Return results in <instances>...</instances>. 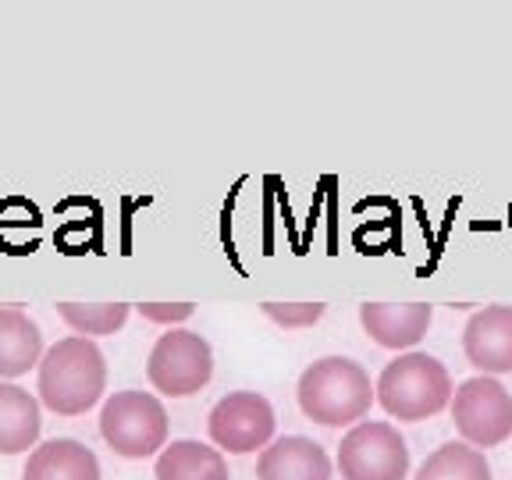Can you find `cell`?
I'll return each instance as SVG.
<instances>
[{"label":"cell","instance_id":"11","mask_svg":"<svg viewBox=\"0 0 512 480\" xmlns=\"http://www.w3.org/2000/svg\"><path fill=\"white\" fill-rule=\"evenodd\" d=\"M434 320V310L427 303H367L360 306V324L377 345L384 349H413L427 335Z\"/></svg>","mask_w":512,"mask_h":480},{"label":"cell","instance_id":"14","mask_svg":"<svg viewBox=\"0 0 512 480\" xmlns=\"http://www.w3.org/2000/svg\"><path fill=\"white\" fill-rule=\"evenodd\" d=\"M40 431V402L18 384L0 381V456H22L36 448Z\"/></svg>","mask_w":512,"mask_h":480},{"label":"cell","instance_id":"1","mask_svg":"<svg viewBox=\"0 0 512 480\" xmlns=\"http://www.w3.org/2000/svg\"><path fill=\"white\" fill-rule=\"evenodd\" d=\"M107 363L93 338H61L40 360V402L57 416H82L104 399Z\"/></svg>","mask_w":512,"mask_h":480},{"label":"cell","instance_id":"2","mask_svg":"<svg viewBox=\"0 0 512 480\" xmlns=\"http://www.w3.org/2000/svg\"><path fill=\"white\" fill-rule=\"evenodd\" d=\"M299 409L320 427H345L363 420L377 399L370 374L349 356H324L299 377Z\"/></svg>","mask_w":512,"mask_h":480},{"label":"cell","instance_id":"3","mask_svg":"<svg viewBox=\"0 0 512 480\" xmlns=\"http://www.w3.org/2000/svg\"><path fill=\"white\" fill-rule=\"evenodd\" d=\"M374 395L388 416L420 424L452 402V377L431 352H406L381 370Z\"/></svg>","mask_w":512,"mask_h":480},{"label":"cell","instance_id":"16","mask_svg":"<svg viewBox=\"0 0 512 480\" xmlns=\"http://www.w3.org/2000/svg\"><path fill=\"white\" fill-rule=\"evenodd\" d=\"M413 480H491V466L480 448L466 441H448L424 459Z\"/></svg>","mask_w":512,"mask_h":480},{"label":"cell","instance_id":"12","mask_svg":"<svg viewBox=\"0 0 512 480\" xmlns=\"http://www.w3.org/2000/svg\"><path fill=\"white\" fill-rule=\"evenodd\" d=\"M22 480H100V459L75 438H50L29 452Z\"/></svg>","mask_w":512,"mask_h":480},{"label":"cell","instance_id":"13","mask_svg":"<svg viewBox=\"0 0 512 480\" xmlns=\"http://www.w3.org/2000/svg\"><path fill=\"white\" fill-rule=\"evenodd\" d=\"M43 360L40 324L18 306H0V381L29 374Z\"/></svg>","mask_w":512,"mask_h":480},{"label":"cell","instance_id":"6","mask_svg":"<svg viewBox=\"0 0 512 480\" xmlns=\"http://www.w3.org/2000/svg\"><path fill=\"white\" fill-rule=\"evenodd\" d=\"M452 420L466 445L495 448L512 434V395L498 377H470L452 395Z\"/></svg>","mask_w":512,"mask_h":480},{"label":"cell","instance_id":"4","mask_svg":"<svg viewBox=\"0 0 512 480\" xmlns=\"http://www.w3.org/2000/svg\"><path fill=\"white\" fill-rule=\"evenodd\" d=\"M100 434L125 459H150L168 445V413L150 392H114L100 409Z\"/></svg>","mask_w":512,"mask_h":480},{"label":"cell","instance_id":"15","mask_svg":"<svg viewBox=\"0 0 512 480\" xmlns=\"http://www.w3.org/2000/svg\"><path fill=\"white\" fill-rule=\"evenodd\" d=\"M153 477L157 480H232V473H228L221 448L182 438V441L164 445V452L157 456V466H153Z\"/></svg>","mask_w":512,"mask_h":480},{"label":"cell","instance_id":"10","mask_svg":"<svg viewBox=\"0 0 512 480\" xmlns=\"http://www.w3.org/2000/svg\"><path fill=\"white\" fill-rule=\"evenodd\" d=\"M256 480H331V459L317 441L288 434L260 452Z\"/></svg>","mask_w":512,"mask_h":480},{"label":"cell","instance_id":"19","mask_svg":"<svg viewBox=\"0 0 512 480\" xmlns=\"http://www.w3.org/2000/svg\"><path fill=\"white\" fill-rule=\"evenodd\" d=\"M139 313H143L146 320H153V324H182V320H189L192 313H196V306L192 303H143L139 306Z\"/></svg>","mask_w":512,"mask_h":480},{"label":"cell","instance_id":"17","mask_svg":"<svg viewBox=\"0 0 512 480\" xmlns=\"http://www.w3.org/2000/svg\"><path fill=\"white\" fill-rule=\"evenodd\" d=\"M57 313L75 335H114L125 328L128 306L125 303H100V306H82V303H57Z\"/></svg>","mask_w":512,"mask_h":480},{"label":"cell","instance_id":"7","mask_svg":"<svg viewBox=\"0 0 512 480\" xmlns=\"http://www.w3.org/2000/svg\"><path fill=\"white\" fill-rule=\"evenodd\" d=\"M345 480H402L409 473V445L392 424L363 420L338 445Z\"/></svg>","mask_w":512,"mask_h":480},{"label":"cell","instance_id":"5","mask_svg":"<svg viewBox=\"0 0 512 480\" xmlns=\"http://www.w3.org/2000/svg\"><path fill=\"white\" fill-rule=\"evenodd\" d=\"M146 377L160 395L168 399H185L207 388L214 377V352H210L207 338L196 331L171 328L168 335H160L157 345L150 349L146 360Z\"/></svg>","mask_w":512,"mask_h":480},{"label":"cell","instance_id":"9","mask_svg":"<svg viewBox=\"0 0 512 480\" xmlns=\"http://www.w3.org/2000/svg\"><path fill=\"white\" fill-rule=\"evenodd\" d=\"M466 360L484 377L512 374V306H484L463 328Z\"/></svg>","mask_w":512,"mask_h":480},{"label":"cell","instance_id":"8","mask_svg":"<svg viewBox=\"0 0 512 480\" xmlns=\"http://www.w3.org/2000/svg\"><path fill=\"white\" fill-rule=\"evenodd\" d=\"M274 409L260 392H228L210 409L207 431L217 448L246 456L274 438Z\"/></svg>","mask_w":512,"mask_h":480},{"label":"cell","instance_id":"18","mask_svg":"<svg viewBox=\"0 0 512 480\" xmlns=\"http://www.w3.org/2000/svg\"><path fill=\"white\" fill-rule=\"evenodd\" d=\"M264 313L281 324V328H310L324 317V306L320 303H267Z\"/></svg>","mask_w":512,"mask_h":480}]
</instances>
